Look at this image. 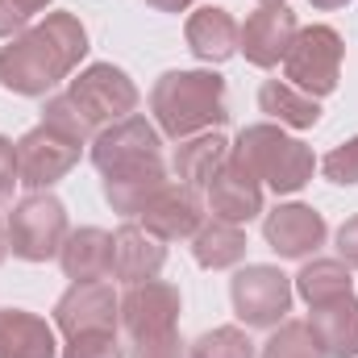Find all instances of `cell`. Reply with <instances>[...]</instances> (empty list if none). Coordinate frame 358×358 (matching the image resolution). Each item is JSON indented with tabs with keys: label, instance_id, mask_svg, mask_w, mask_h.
<instances>
[{
	"label": "cell",
	"instance_id": "cell-1",
	"mask_svg": "<svg viewBox=\"0 0 358 358\" xmlns=\"http://www.w3.org/2000/svg\"><path fill=\"white\" fill-rule=\"evenodd\" d=\"M88 55V29L76 13H46L0 46V84L17 96H46Z\"/></svg>",
	"mask_w": 358,
	"mask_h": 358
},
{
	"label": "cell",
	"instance_id": "cell-2",
	"mask_svg": "<svg viewBox=\"0 0 358 358\" xmlns=\"http://www.w3.org/2000/svg\"><path fill=\"white\" fill-rule=\"evenodd\" d=\"M150 113L159 121V134L176 142L221 129L229 121L225 80L217 71H167L150 88Z\"/></svg>",
	"mask_w": 358,
	"mask_h": 358
},
{
	"label": "cell",
	"instance_id": "cell-3",
	"mask_svg": "<svg viewBox=\"0 0 358 358\" xmlns=\"http://www.w3.org/2000/svg\"><path fill=\"white\" fill-rule=\"evenodd\" d=\"M121 329L129 342V358H183L179 287L163 279L134 283L121 300Z\"/></svg>",
	"mask_w": 358,
	"mask_h": 358
},
{
	"label": "cell",
	"instance_id": "cell-4",
	"mask_svg": "<svg viewBox=\"0 0 358 358\" xmlns=\"http://www.w3.org/2000/svg\"><path fill=\"white\" fill-rule=\"evenodd\" d=\"M229 159L242 163L259 183H267L275 196H287V192H300L308 179H313V150L300 142V138H287L279 125H246L238 134V142L229 146Z\"/></svg>",
	"mask_w": 358,
	"mask_h": 358
},
{
	"label": "cell",
	"instance_id": "cell-5",
	"mask_svg": "<svg viewBox=\"0 0 358 358\" xmlns=\"http://www.w3.org/2000/svg\"><path fill=\"white\" fill-rule=\"evenodd\" d=\"M4 225H8V250L25 263L59 259V250L71 234L67 229V208L50 192H29L25 200H17Z\"/></svg>",
	"mask_w": 358,
	"mask_h": 358
},
{
	"label": "cell",
	"instance_id": "cell-6",
	"mask_svg": "<svg viewBox=\"0 0 358 358\" xmlns=\"http://www.w3.org/2000/svg\"><path fill=\"white\" fill-rule=\"evenodd\" d=\"M342 34L334 25H308L296 34L287 59H283V76L292 88H300L304 96L321 100L329 92H338V80H342Z\"/></svg>",
	"mask_w": 358,
	"mask_h": 358
},
{
	"label": "cell",
	"instance_id": "cell-7",
	"mask_svg": "<svg viewBox=\"0 0 358 358\" xmlns=\"http://www.w3.org/2000/svg\"><path fill=\"white\" fill-rule=\"evenodd\" d=\"M229 296H234V313L246 329H275L292 308V279L279 267L250 263L234 275Z\"/></svg>",
	"mask_w": 358,
	"mask_h": 358
},
{
	"label": "cell",
	"instance_id": "cell-8",
	"mask_svg": "<svg viewBox=\"0 0 358 358\" xmlns=\"http://www.w3.org/2000/svg\"><path fill=\"white\" fill-rule=\"evenodd\" d=\"M67 96L88 113L96 129H104V125H113L121 117H134V108H138V84L121 67H113V63H92V67H84L71 80Z\"/></svg>",
	"mask_w": 358,
	"mask_h": 358
},
{
	"label": "cell",
	"instance_id": "cell-9",
	"mask_svg": "<svg viewBox=\"0 0 358 358\" xmlns=\"http://www.w3.org/2000/svg\"><path fill=\"white\" fill-rule=\"evenodd\" d=\"M150 159H163V134H159V125H150L138 113L104 125L92 138V163L100 176H113V171H125V167H138Z\"/></svg>",
	"mask_w": 358,
	"mask_h": 358
},
{
	"label": "cell",
	"instance_id": "cell-10",
	"mask_svg": "<svg viewBox=\"0 0 358 358\" xmlns=\"http://www.w3.org/2000/svg\"><path fill=\"white\" fill-rule=\"evenodd\" d=\"M80 142L63 138L50 125H34L29 134H21L17 142V176L29 192H50L59 179L80 163Z\"/></svg>",
	"mask_w": 358,
	"mask_h": 358
},
{
	"label": "cell",
	"instance_id": "cell-11",
	"mask_svg": "<svg viewBox=\"0 0 358 358\" xmlns=\"http://www.w3.org/2000/svg\"><path fill=\"white\" fill-rule=\"evenodd\" d=\"M121 325V300L104 279L92 283H71L59 304H55V329H63L67 338L80 334H117Z\"/></svg>",
	"mask_w": 358,
	"mask_h": 358
},
{
	"label": "cell",
	"instance_id": "cell-12",
	"mask_svg": "<svg viewBox=\"0 0 358 358\" xmlns=\"http://www.w3.org/2000/svg\"><path fill=\"white\" fill-rule=\"evenodd\" d=\"M296 34H300V25H296V13L287 4H259L238 34V50L246 55V63L267 71L287 59Z\"/></svg>",
	"mask_w": 358,
	"mask_h": 358
},
{
	"label": "cell",
	"instance_id": "cell-13",
	"mask_svg": "<svg viewBox=\"0 0 358 358\" xmlns=\"http://www.w3.org/2000/svg\"><path fill=\"white\" fill-rule=\"evenodd\" d=\"M325 217L313 204H279L263 221V238L279 259H308L317 246H325Z\"/></svg>",
	"mask_w": 358,
	"mask_h": 358
},
{
	"label": "cell",
	"instance_id": "cell-14",
	"mask_svg": "<svg viewBox=\"0 0 358 358\" xmlns=\"http://www.w3.org/2000/svg\"><path fill=\"white\" fill-rule=\"evenodd\" d=\"M138 225L146 234H155L159 242H183L192 238L200 225H204V208L196 200V187L187 183H167L142 213H138Z\"/></svg>",
	"mask_w": 358,
	"mask_h": 358
},
{
	"label": "cell",
	"instance_id": "cell-15",
	"mask_svg": "<svg viewBox=\"0 0 358 358\" xmlns=\"http://www.w3.org/2000/svg\"><path fill=\"white\" fill-rule=\"evenodd\" d=\"M208 208H213V217H221L229 225H246L263 213V183L242 163L225 159L217 167V176L208 179Z\"/></svg>",
	"mask_w": 358,
	"mask_h": 358
},
{
	"label": "cell",
	"instance_id": "cell-16",
	"mask_svg": "<svg viewBox=\"0 0 358 358\" xmlns=\"http://www.w3.org/2000/svg\"><path fill=\"white\" fill-rule=\"evenodd\" d=\"M167 263V242H159L155 234H146L142 225H121L113 234V275L121 283H146L159 279V271Z\"/></svg>",
	"mask_w": 358,
	"mask_h": 358
},
{
	"label": "cell",
	"instance_id": "cell-17",
	"mask_svg": "<svg viewBox=\"0 0 358 358\" xmlns=\"http://www.w3.org/2000/svg\"><path fill=\"white\" fill-rule=\"evenodd\" d=\"M238 34H242V25H238L225 8H217V4L196 8V13L187 17V29H183L187 50H192L200 63H225V59H234V55H238Z\"/></svg>",
	"mask_w": 358,
	"mask_h": 358
},
{
	"label": "cell",
	"instance_id": "cell-18",
	"mask_svg": "<svg viewBox=\"0 0 358 358\" xmlns=\"http://www.w3.org/2000/svg\"><path fill=\"white\" fill-rule=\"evenodd\" d=\"M167 183H171V179H167L163 159H150V163H138V167H125V171L104 176V200L113 204V213L138 217Z\"/></svg>",
	"mask_w": 358,
	"mask_h": 358
},
{
	"label": "cell",
	"instance_id": "cell-19",
	"mask_svg": "<svg viewBox=\"0 0 358 358\" xmlns=\"http://www.w3.org/2000/svg\"><path fill=\"white\" fill-rule=\"evenodd\" d=\"M55 325L25 308H0V358H55Z\"/></svg>",
	"mask_w": 358,
	"mask_h": 358
},
{
	"label": "cell",
	"instance_id": "cell-20",
	"mask_svg": "<svg viewBox=\"0 0 358 358\" xmlns=\"http://www.w3.org/2000/svg\"><path fill=\"white\" fill-rule=\"evenodd\" d=\"M59 263L71 283H92V279L113 275V234H104L96 225L71 229L63 250H59Z\"/></svg>",
	"mask_w": 358,
	"mask_h": 358
},
{
	"label": "cell",
	"instance_id": "cell-21",
	"mask_svg": "<svg viewBox=\"0 0 358 358\" xmlns=\"http://www.w3.org/2000/svg\"><path fill=\"white\" fill-rule=\"evenodd\" d=\"M308 329L325 358H358V296H342L325 308H313Z\"/></svg>",
	"mask_w": 358,
	"mask_h": 358
},
{
	"label": "cell",
	"instance_id": "cell-22",
	"mask_svg": "<svg viewBox=\"0 0 358 358\" xmlns=\"http://www.w3.org/2000/svg\"><path fill=\"white\" fill-rule=\"evenodd\" d=\"M229 159V142L217 134V129H208V134H196V138H183L176 146V159H171V167H176L179 183H187V187H208V179L217 176V167Z\"/></svg>",
	"mask_w": 358,
	"mask_h": 358
},
{
	"label": "cell",
	"instance_id": "cell-23",
	"mask_svg": "<svg viewBox=\"0 0 358 358\" xmlns=\"http://www.w3.org/2000/svg\"><path fill=\"white\" fill-rule=\"evenodd\" d=\"M192 255L204 271L238 267L246 259V234H242V225H229V221L213 217L192 234Z\"/></svg>",
	"mask_w": 358,
	"mask_h": 358
},
{
	"label": "cell",
	"instance_id": "cell-24",
	"mask_svg": "<svg viewBox=\"0 0 358 358\" xmlns=\"http://www.w3.org/2000/svg\"><path fill=\"white\" fill-rule=\"evenodd\" d=\"M296 292L308 308H325L342 296H355V275L342 259H313L296 275Z\"/></svg>",
	"mask_w": 358,
	"mask_h": 358
},
{
	"label": "cell",
	"instance_id": "cell-25",
	"mask_svg": "<svg viewBox=\"0 0 358 358\" xmlns=\"http://www.w3.org/2000/svg\"><path fill=\"white\" fill-rule=\"evenodd\" d=\"M259 108L267 113L271 121L292 125V129H313L321 121V104L313 96H304L300 88H292L287 80H267L259 88Z\"/></svg>",
	"mask_w": 358,
	"mask_h": 358
},
{
	"label": "cell",
	"instance_id": "cell-26",
	"mask_svg": "<svg viewBox=\"0 0 358 358\" xmlns=\"http://www.w3.org/2000/svg\"><path fill=\"white\" fill-rule=\"evenodd\" d=\"M42 125H50V129H59L63 138H71V142H92L100 129L92 125V117L67 96V92H59V96H50L46 100V108H42Z\"/></svg>",
	"mask_w": 358,
	"mask_h": 358
},
{
	"label": "cell",
	"instance_id": "cell-27",
	"mask_svg": "<svg viewBox=\"0 0 358 358\" xmlns=\"http://www.w3.org/2000/svg\"><path fill=\"white\" fill-rule=\"evenodd\" d=\"M263 358H325L308 321H279L263 346Z\"/></svg>",
	"mask_w": 358,
	"mask_h": 358
},
{
	"label": "cell",
	"instance_id": "cell-28",
	"mask_svg": "<svg viewBox=\"0 0 358 358\" xmlns=\"http://www.w3.org/2000/svg\"><path fill=\"white\" fill-rule=\"evenodd\" d=\"M192 358H255V342L246 329L221 325V329H208L204 338H196Z\"/></svg>",
	"mask_w": 358,
	"mask_h": 358
},
{
	"label": "cell",
	"instance_id": "cell-29",
	"mask_svg": "<svg viewBox=\"0 0 358 358\" xmlns=\"http://www.w3.org/2000/svg\"><path fill=\"white\" fill-rule=\"evenodd\" d=\"M321 171H325L329 183H338V187L358 183V138L342 142V146H334V150L321 159Z\"/></svg>",
	"mask_w": 358,
	"mask_h": 358
},
{
	"label": "cell",
	"instance_id": "cell-30",
	"mask_svg": "<svg viewBox=\"0 0 358 358\" xmlns=\"http://www.w3.org/2000/svg\"><path fill=\"white\" fill-rule=\"evenodd\" d=\"M63 358H125L117 334H80V338H67Z\"/></svg>",
	"mask_w": 358,
	"mask_h": 358
},
{
	"label": "cell",
	"instance_id": "cell-31",
	"mask_svg": "<svg viewBox=\"0 0 358 358\" xmlns=\"http://www.w3.org/2000/svg\"><path fill=\"white\" fill-rule=\"evenodd\" d=\"M50 0H0V38H17Z\"/></svg>",
	"mask_w": 358,
	"mask_h": 358
},
{
	"label": "cell",
	"instance_id": "cell-32",
	"mask_svg": "<svg viewBox=\"0 0 358 358\" xmlns=\"http://www.w3.org/2000/svg\"><path fill=\"white\" fill-rule=\"evenodd\" d=\"M17 183H21V176H17V142H8L0 134V204L13 200V187Z\"/></svg>",
	"mask_w": 358,
	"mask_h": 358
},
{
	"label": "cell",
	"instance_id": "cell-33",
	"mask_svg": "<svg viewBox=\"0 0 358 358\" xmlns=\"http://www.w3.org/2000/svg\"><path fill=\"white\" fill-rule=\"evenodd\" d=\"M338 259L358 271V213L350 221H342V229H338Z\"/></svg>",
	"mask_w": 358,
	"mask_h": 358
},
{
	"label": "cell",
	"instance_id": "cell-34",
	"mask_svg": "<svg viewBox=\"0 0 358 358\" xmlns=\"http://www.w3.org/2000/svg\"><path fill=\"white\" fill-rule=\"evenodd\" d=\"M150 8H159V13H183L187 4H196V0H146Z\"/></svg>",
	"mask_w": 358,
	"mask_h": 358
},
{
	"label": "cell",
	"instance_id": "cell-35",
	"mask_svg": "<svg viewBox=\"0 0 358 358\" xmlns=\"http://www.w3.org/2000/svg\"><path fill=\"white\" fill-rule=\"evenodd\" d=\"M313 8H321V13H329V8H346L350 0H308Z\"/></svg>",
	"mask_w": 358,
	"mask_h": 358
},
{
	"label": "cell",
	"instance_id": "cell-36",
	"mask_svg": "<svg viewBox=\"0 0 358 358\" xmlns=\"http://www.w3.org/2000/svg\"><path fill=\"white\" fill-rule=\"evenodd\" d=\"M4 255H8V225L0 221V263H4Z\"/></svg>",
	"mask_w": 358,
	"mask_h": 358
},
{
	"label": "cell",
	"instance_id": "cell-37",
	"mask_svg": "<svg viewBox=\"0 0 358 358\" xmlns=\"http://www.w3.org/2000/svg\"><path fill=\"white\" fill-rule=\"evenodd\" d=\"M259 4H283V0H259Z\"/></svg>",
	"mask_w": 358,
	"mask_h": 358
}]
</instances>
